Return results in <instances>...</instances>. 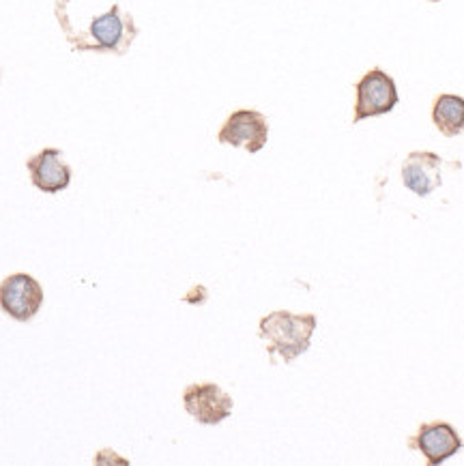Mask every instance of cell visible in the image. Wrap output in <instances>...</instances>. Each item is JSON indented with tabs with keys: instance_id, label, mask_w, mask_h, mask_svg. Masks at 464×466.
Returning <instances> with one entry per match:
<instances>
[{
	"instance_id": "6da1fadb",
	"label": "cell",
	"mask_w": 464,
	"mask_h": 466,
	"mask_svg": "<svg viewBox=\"0 0 464 466\" xmlns=\"http://www.w3.org/2000/svg\"><path fill=\"white\" fill-rule=\"evenodd\" d=\"M317 325L318 320L314 314H293L287 309H277L260 320L258 336L269 342L271 357L279 355L290 363L309 349Z\"/></svg>"
},
{
	"instance_id": "7a4b0ae2",
	"label": "cell",
	"mask_w": 464,
	"mask_h": 466,
	"mask_svg": "<svg viewBox=\"0 0 464 466\" xmlns=\"http://www.w3.org/2000/svg\"><path fill=\"white\" fill-rule=\"evenodd\" d=\"M357 101L353 123H361L366 118L389 115L400 101L394 77L385 74L380 67H374L357 82Z\"/></svg>"
},
{
	"instance_id": "3957f363",
	"label": "cell",
	"mask_w": 464,
	"mask_h": 466,
	"mask_svg": "<svg viewBox=\"0 0 464 466\" xmlns=\"http://www.w3.org/2000/svg\"><path fill=\"white\" fill-rule=\"evenodd\" d=\"M44 303V289L28 273H14L0 284V308L14 320L26 322L37 316Z\"/></svg>"
},
{
	"instance_id": "277c9868",
	"label": "cell",
	"mask_w": 464,
	"mask_h": 466,
	"mask_svg": "<svg viewBox=\"0 0 464 466\" xmlns=\"http://www.w3.org/2000/svg\"><path fill=\"white\" fill-rule=\"evenodd\" d=\"M217 140L228 147H243L247 153H258L269 140V123L256 110H237L226 118Z\"/></svg>"
},
{
	"instance_id": "5b68a950",
	"label": "cell",
	"mask_w": 464,
	"mask_h": 466,
	"mask_svg": "<svg viewBox=\"0 0 464 466\" xmlns=\"http://www.w3.org/2000/svg\"><path fill=\"white\" fill-rule=\"evenodd\" d=\"M183 404L186 410L202 426H217L232 415V398L216 382H202V385H189L183 391Z\"/></svg>"
},
{
	"instance_id": "8992f818",
	"label": "cell",
	"mask_w": 464,
	"mask_h": 466,
	"mask_svg": "<svg viewBox=\"0 0 464 466\" xmlns=\"http://www.w3.org/2000/svg\"><path fill=\"white\" fill-rule=\"evenodd\" d=\"M407 445L409 450L421 451V456H426L428 464L437 466L462 450V439L449 423L432 421L421 423L419 432L410 436Z\"/></svg>"
},
{
	"instance_id": "52a82bcc",
	"label": "cell",
	"mask_w": 464,
	"mask_h": 466,
	"mask_svg": "<svg viewBox=\"0 0 464 466\" xmlns=\"http://www.w3.org/2000/svg\"><path fill=\"white\" fill-rule=\"evenodd\" d=\"M88 35L95 41L93 50L123 54L138 35V28H136L132 15H121V9L115 5L108 14L95 17L91 26H88Z\"/></svg>"
},
{
	"instance_id": "ba28073f",
	"label": "cell",
	"mask_w": 464,
	"mask_h": 466,
	"mask_svg": "<svg viewBox=\"0 0 464 466\" xmlns=\"http://www.w3.org/2000/svg\"><path fill=\"white\" fill-rule=\"evenodd\" d=\"M441 164L443 159L437 153H410L402 164L404 187L418 194L419 198L430 196L434 189L441 187Z\"/></svg>"
},
{
	"instance_id": "9c48e42d",
	"label": "cell",
	"mask_w": 464,
	"mask_h": 466,
	"mask_svg": "<svg viewBox=\"0 0 464 466\" xmlns=\"http://www.w3.org/2000/svg\"><path fill=\"white\" fill-rule=\"evenodd\" d=\"M33 185L45 194H58L71 183V168L65 164L58 148H44L26 161Z\"/></svg>"
},
{
	"instance_id": "30bf717a",
	"label": "cell",
	"mask_w": 464,
	"mask_h": 466,
	"mask_svg": "<svg viewBox=\"0 0 464 466\" xmlns=\"http://www.w3.org/2000/svg\"><path fill=\"white\" fill-rule=\"evenodd\" d=\"M432 123L448 138L464 131V99L458 95H439L432 106Z\"/></svg>"
}]
</instances>
